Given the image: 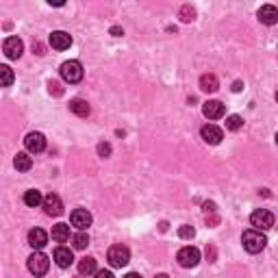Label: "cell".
Segmentation results:
<instances>
[{"label":"cell","instance_id":"1","mask_svg":"<svg viewBox=\"0 0 278 278\" xmlns=\"http://www.w3.org/2000/svg\"><path fill=\"white\" fill-rule=\"evenodd\" d=\"M241 244H244V248L250 254H257V252L265 250V246H268V239H265V235L261 233V230L250 228V230H246V233L241 235Z\"/></svg>","mask_w":278,"mask_h":278},{"label":"cell","instance_id":"2","mask_svg":"<svg viewBox=\"0 0 278 278\" xmlns=\"http://www.w3.org/2000/svg\"><path fill=\"white\" fill-rule=\"evenodd\" d=\"M106 261L111 263V268H124L131 261V250L126 246H111L106 252Z\"/></svg>","mask_w":278,"mask_h":278},{"label":"cell","instance_id":"3","mask_svg":"<svg viewBox=\"0 0 278 278\" xmlns=\"http://www.w3.org/2000/svg\"><path fill=\"white\" fill-rule=\"evenodd\" d=\"M274 222H276V217H274V213L268 211V209H257L250 215V224L257 230H270L272 226H274Z\"/></svg>","mask_w":278,"mask_h":278},{"label":"cell","instance_id":"4","mask_svg":"<svg viewBox=\"0 0 278 278\" xmlns=\"http://www.w3.org/2000/svg\"><path fill=\"white\" fill-rule=\"evenodd\" d=\"M59 72H61V79L66 83H79L83 79V66L79 61H74V59L63 61L61 68H59Z\"/></svg>","mask_w":278,"mask_h":278},{"label":"cell","instance_id":"5","mask_svg":"<svg viewBox=\"0 0 278 278\" xmlns=\"http://www.w3.org/2000/svg\"><path fill=\"white\" fill-rule=\"evenodd\" d=\"M50 268V261H48V257H46L44 252H33L31 257H28V272L35 276H44L46 272H48Z\"/></svg>","mask_w":278,"mask_h":278},{"label":"cell","instance_id":"6","mask_svg":"<svg viewBox=\"0 0 278 278\" xmlns=\"http://www.w3.org/2000/svg\"><path fill=\"white\" fill-rule=\"evenodd\" d=\"M179 263L183 265V268H196V265L200 263V250L193 246H185L179 250Z\"/></svg>","mask_w":278,"mask_h":278},{"label":"cell","instance_id":"7","mask_svg":"<svg viewBox=\"0 0 278 278\" xmlns=\"http://www.w3.org/2000/svg\"><path fill=\"white\" fill-rule=\"evenodd\" d=\"M70 222H72V226H74V228L85 230V228H90V226H92L93 217H92V213L87 211V209H74V211H72V215H70Z\"/></svg>","mask_w":278,"mask_h":278},{"label":"cell","instance_id":"8","mask_svg":"<svg viewBox=\"0 0 278 278\" xmlns=\"http://www.w3.org/2000/svg\"><path fill=\"white\" fill-rule=\"evenodd\" d=\"M2 50L7 59H20L22 52H24V44H22L20 37H7L2 41Z\"/></svg>","mask_w":278,"mask_h":278},{"label":"cell","instance_id":"9","mask_svg":"<svg viewBox=\"0 0 278 278\" xmlns=\"http://www.w3.org/2000/svg\"><path fill=\"white\" fill-rule=\"evenodd\" d=\"M200 137H202L206 144L217 146V144H220V141L224 139V133H222V128L215 126V124H204V126L200 128Z\"/></svg>","mask_w":278,"mask_h":278},{"label":"cell","instance_id":"10","mask_svg":"<svg viewBox=\"0 0 278 278\" xmlns=\"http://www.w3.org/2000/svg\"><path fill=\"white\" fill-rule=\"evenodd\" d=\"M44 211H46V215H50V217H57V215H61L63 213V202H61V198L57 196V193H48V196L44 198Z\"/></svg>","mask_w":278,"mask_h":278},{"label":"cell","instance_id":"11","mask_svg":"<svg viewBox=\"0 0 278 278\" xmlns=\"http://www.w3.org/2000/svg\"><path fill=\"white\" fill-rule=\"evenodd\" d=\"M50 46L55 50H68L72 46V35L66 31H55L50 35Z\"/></svg>","mask_w":278,"mask_h":278},{"label":"cell","instance_id":"12","mask_svg":"<svg viewBox=\"0 0 278 278\" xmlns=\"http://www.w3.org/2000/svg\"><path fill=\"white\" fill-rule=\"evenodd\" d=\"M224 104L220 102V100H206L204 106H202V113L204 117H209V120H220V117L224 115Z\"/></svg>","mask_w":278,"mask_h":278},{"label":"cell","instance_id":"13","mask_svg":"<svg viewBox=\"0 0 278 278\" xmlns=\"http://www.w3.org/2000/svg\"><path fill=\"white\" fill-rule=\"evenodd\" d=\"M24 146L28 152H35V155H37V152H41L46 148V137L41 133H28L24 139Z\"/></svg>","mask_w":278,"mask_h":278},{"label":"cell","instance_id":"14","mask_svg":"<svg viewBox=\"0 0 278 278\" xmlns=\"http://www.w3.org/2000/svg\"><path fill=\"white\" fill-rule=\"evenodd\" d=\"M55 263H57L61 270L70 268V265L74 263V254H72V250H70V248H66V246H59L57 250H55Z\"/></svg>","mask_w":278,"mask_h":278},{"label":"cell","instance_id":"15","mask_svg":"<svg viewBox=\"0 0 278 278\" xmlns=\"http://www.w3.org/2000/svg\"><path fill=\"white\" fill-rule=\"evenodd\" d=\"M46 244H48V235H46V230H41V228L28 230V246H31L33 250H41Z\"/></svg>","mask_w":278,"mask_h":278},{"label":"cell","instance_id":"16","mask_svg":"<svg viewBox=\"0 0 278 278\" xmlns=\"http://www.w3.org/2000/svg\"><path fill=\"white\" fill-rule=\"evenodd\" d=\"M259 20L263 22V24H276L278 22V9L274 7V4H263L261 9H259Z\"/></svg>","mask_w":278,"mask_h":278},{"label":"cell","instance_id":"17","mask_svg":"<svg viewBox=\"0 0 278 278\" xmlns=\"http://www.w3.org/2000/svg\"><path fill=\"white\" fill-rule=\"evenodd\" d=\"M200 90L206 93H213L220 90V81H217L215 74H202L200 76Z\"/></svg>","mask_w":278,"mask_h":278},{"label":"cell","instance_id":"18","mask_svg":"<svg viewBox=\"0 0 278 278\" xmlns=\"http://www.w3.org/2000/svg\"><path fill=\"white\" fill-rule=\"evenodd\" d=\"M98 272V263L93 257H85L79 261V274L81 276H90V274H96Z\"/></svg>","mask_w":278,"mask_h":278},{"label":"cell","instance_id":"19","mask_svg":"<svg viewBox=\"0 0 278 278\" xmlns=\"http://www.w3.org/2000/svg\"><path fill=\"white\" fill-rule=\"evenodd\" d=\"M70 111H72L74 115H79V117H87L92 113V106L85 102V100H81V98H76L70 102Z\"/></svg>","mask_w":278,"mask_h":278},{"label":"cell","instance_id":"20","mask_svg":"<svg viewBox=\"0 0 278 278\" xmlns=\"http://www.w3.org/2000/svg\"><path fill=\"white\" fill-rule=\"evenodd\" d=\"M50 235H52V239H55L57 244H63V241L70 239V226L68 224H55Z\"/></svg>","mask_w":278,"mask_h":278},{"label":"cell","instance_id":"21","mask_svg":"<svg viewBox=\"0 0 278 278\" xmlns=\"http://www.w3.org/2000/svg\"><path fill=\"white\" fill-rule=\"evenodd\" d=\"M13 165L20 172H28V170L33 168V159L26 155V152H17L15 155V159H13Z\"/></svg>","mask_w":278,"mask_h":278},{"label":"cell","instance_id":"22","mask_svg":"<svg viewBox=\"0 0 278 278\" xmlns=\"http://www.w3.org/2000/svg\"><path fill=\"white\" fill-rule=\"evenodd\" d=\"M24 204L26 206H39V204H44V196H41V191L39 189H28V191L24 193Z\"/></svg>","mask_w":278,"mask_h":278},{"label":"cell","instance_id":"23","mask_svg":"<svg viewBox=\"0 0 278 278\" xmlns=\"http://www.w3.org/2000/svg\"><path fill=\"white\" fill-rule=\"evenodd\" d=\"M72 246L76 248V250H85V248L90 246V237H87L85 233H76L72 237Z\"/></svg>","mask_w":278,"mask_h":278},{"label":"cell","instance_id":"24","mask_svg":"<svg viewBox=\"0 0 278 278\" xmlns=\"http://www.w3.org/2000/svg\"><path fill=\"white\" fill-rule=\"evenodd\" d=\"M0 76H2V87H11V83H13V70L9 66H0Z\"/></svg>","mask_w":278,"mask_h":278},{"label":"cell","instance_id":"25","mask_svg":"<svg viewBox=\"0 0 278 278\" xmlns=\"http://www.w3.org/2000/svg\"><path fill=\"white\" fill-rule=\"evenodd\" d=\"M179 15H181V20H183V22H191L193 17H196V9H193L191 4H183Z\"/></svg>","mask_w":278,"mask_h":278},{"label":"cell","instance_id":"26","mask_svg":"<svg viewBox=\"0 0 278 278\" xmlns=\"http://www.w3.org/2000/svg\"><path fill=\"white\" fill-rule=\"evenodd\" d=\"M241 126H244V120H241L239 115H228L226 117V128L228 131H239Z\"/></svg>","mask_w":278,"mask_h":278},{"label":"cell","instance_id":"27","mask_svg":"<svg viewBox=\"0 0 278 278\" xmlns=\"http://www.w3.org/2000/svg\"><path fill=\"white\" fill-rule=\"evenodd\" d=\"M193 235H196V230H193L191 226H187V224L179 228V237L181 239H193Z\"/></svg>","mask_w":278,"mask_h":278},{"label":"cell","instance_id":"28","mask_svg":"<svg viewBox=\"0 0 278 278\" xmlns=\"http://www.w3.org/2000/svg\"><path fill=\"white\" fill-rule=\"evenodd\" d=\"M98 155L102 157V159H106L111 155V144H106V141H102V144H98Z\"/></svg>","mask_w":278,"mask_h":278},{"label":"cell","instance_id":"29","mask_svg":"<svg viewBox=\"0 0 278 278\" xmlns=\"http://www.w3.org/2000/svg\"><path fill=\"white\" fill-rule=\"evenodd\" d=\"M93 278H115V276H113V272H109V270H98L96 274H93Z\"/></svg>","mask_w":278,"mask_h":278},{"label":"cell","instance_id":"30","mask_svg":"<svg viewBox=\"0 0 278 278\" xmlns=\"http://www.w3.org/2000/svg\"><path fill=\"white\" fill-rule=\"evenodd\" d=\"M111 35H113V37H122L124 31H122L120 26H113V28H111Z\"/></svg>","mask_w":278,"mask_h":278},{"label":"cell","instance_id":"31","mask_svg":"<svg viewBox=\"0 0 278 278\" xmlns=\"http://www.w3.org/2000/svg\"><path fill=\"white\" fill-rule=\"evenodd\" d=\"M204 211L206 213H213V211H215V204H213V202H204Z\"/></svg>","mask_w":278,"mask_h":278},{"label":"cell","instance_id":"32","mask_svg":"<svg viewBox=\"0 0 278 278\" xmlns=\"http://www.w3.org/2000/svg\"><path fill=\"white\" fill-rule=\"evenodd\" d=\"M241 87H244V85H241V81H235L233 83V92H241Z\"/></svg>","mask_w":278,"mask_h":278},{"label":"cell","instance_id":"33","mask_svg":"<svg viewBox=\"0 0 278 278\" xmlns=\"http://www.w3.org/2000/svg\"><path fill=\"white\" fill-rule=\"evenodd\" d=\"M124 278H141V274H137V272H131V274H126Z\"/></svg>","mask_w":278,"mask_h":278},{"label":"cell","instance_id":"34","mask_svg":"<svg viewBox=\"0 0 278 278\" xmlns=\"http://www.w3.org/2000/svg\"><path fill=\"white\" fill-rule=\"evenodd\" d=\"M33 50H37V55H44V48H41V44H37V46H33Z\"/></svg>","mask_w":278,"mask_h":278},{"label":"cell","instance_id":"35","mask_svg":"<svg viewBox=\"0 0 278 278\" xmlns=\"http://www.w3.org/2000/svg\"><path fill=\"white\" fill-rule=\"evenodd\" d=\"M155 278H170V276H168V274H157Z\"/></svg>","mask_w":278,"mask_h":278},{"label":"cell","instance_id":"36","mask_svg":"<svg viewBox=\"0 0 278 278\" xmlns=\"http://www.w3.org/2000/svg\"><path fill=\"white\" fill-rule=\"evenodd\" d=\"M276 102H278V92H276Z\"/></svg>","mask_w":278,"mask_h":278},{"label":"cell","instance_id":"37","mask_svg":"<svg viewBox=\"0 0 278 278\" xmlns=\"http://www.w3.org/2000/svg\"><path fill=\"white\" fill-rule=\"evenodd\" d=\"M276 144H278V133H276Z\"/></svg>","mask_w":278,"mask_h":278}]
</instances>
